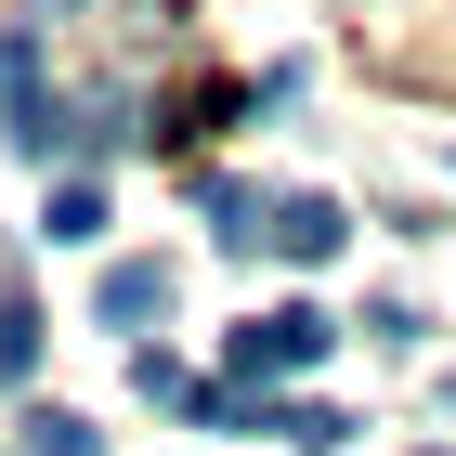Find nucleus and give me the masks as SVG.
<instances>
[{
	"label": "nucleus",
	"mask_w": 456,
	"mask_h": 456,
	"mask_svg": "<svg viewBox=\"0 0 456 456\" xmlns=\"http://www.w3.org/2000/svg\"><path fill=\"white\" fill-rule=\"evenodd\" d=\"M27 365H39V300L0 287V391H27Z\"/></svg>",
	"instance_id": "obj_7"
},
{
	"label": "nucleus",
	"mask_w": 456,
	"mask_h": 456,
	"mask_svg": "<svg viewBox=\"0 0 456 456\" xmlns=\"http://www.w3.org/2000/svg\"><path fill=\"white\" fill-rule=\"evenodd\" d=\"M326 339H339V314H326V300L235 314V339H222V379H235V391H274V379H300V365H326Z\"/></svg>",
	"instance_id": "obj_1"
},
{
	"label": "nucleus",
	"mask_w": 456,
	"mask_h": 456,
	"mask_svg": "<svg viewBox=\"0 0 456 456\" xmlns=\"http://www.w3.org/2000/svg\"><path fill=\"white\" fill-rule=\"evenodd\" d=\"M170 261H157V248H143V261H105V287H92V314H105V326H157V314H170Z\"/></svg>",
	"instance_id": "obj_4"
},
{
	"label": "nucleus",
	"mask_w": 456,
	"mask_h": 456,
	"mask_svg": "<svg viewBox=\"0 0 456 456\" xmlns=\"http://www.w3.org/2000/svg\"><path fill=\"white\" fill-rule=\"evenodd\" d=\"M261 248L300 261V274H326V261L352 248V209H339V196H314V183H300V196H261Z\"/></svg>",
	"instance_id": "obj_3"
},
{
	"label": "nucleus",
	"mask_w": 456,
	"mask_h": 456,
	"mask_svg": "<svg viewBox=\"0 0 456 456\" xmlns=\"http://www.w3.org/2000/svg\"><path fill=\"white\" fill-rule=\"evenodd\" d=\"M0 143H13V157H66V105H53V53H39V27L0 39Z\"/></svg>",
	"instance_id": "obj_2"
},
{
	"label": "nucleus",
	"mask_w": 456,
	"mask_h": 456,
	"mask_svg": "<svg viewBox=\"0 0 456 456\" xmlns=\"http://www.w3.org/2000/svg\"><path fill=\"white\" fill-rule=\"evenodd\" d=\"M27 456H105V430L66 418V404H27Z\"/></svg>",
	"instance_id": "obj_8"
},
{
	"label": "nucleus",
	"mask_w": 456,
	"mask_h": 456,
	"mask_svg": "<svg viewBox=\"0 0 456 456\" xmlns=\"http://www.w3.org/2000/svg\"><path fill=\"white\" fill-rule=\"evenodd\" d=\"M196 222H209L222 248H261V196H248L235 170H196Z\"/></svg>",
	"instance_id": "obj_5"
},
{
	"label": "nucleus",
	"mask_w": 456,
	"mask_h": 456,
	"mask_svg": "<svg viewBox=\"0 0 456 456\" xmlns=\"http://www.w3.org/2000/svg\"><path fill=\"white\" fill-rule=\"evenodd\" d=\"M39 235H53V248H92V235H105V183H53V209H39Z\"/></svg>",
	"instance_id": "obj_6"
}]
</instances>
